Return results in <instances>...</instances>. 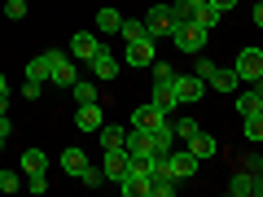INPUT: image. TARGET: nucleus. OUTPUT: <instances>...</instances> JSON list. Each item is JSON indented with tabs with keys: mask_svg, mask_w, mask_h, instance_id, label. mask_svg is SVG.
I'll return each instance as SVG.
<instances>
[{
	"mask_svg": "<svg viewBox=\"0 0 263 197\" xmlns=\"http://www.w3.org/2000/svg\"><path fill=\"white\" fill-rule=\"evenodd\" d=\"M97 136H101V149H123V141H127V131H123L119 123H101Z\"/></svg>",
	"mask_w": 263,
	"mask_h": 197,
	"instance_id": "nucleus-18",
	"label": "nucleus"
},
{
	"mask_svg": "<svg viewBox=\"0 0 263 197\" xmlns=\"http://www.w3.org/2000/svg\"><path fill=\"white\" fill-rule=\"evenodd\" d=\"M119 193H123V197H145V180L123 175V180H119Z\"/></svg>",
	"mask_w": 263,
	"mask_h": 197,
	"instance_id": "nucleus-27",
	"label": "nucleus"
},
{
	"mask_svg": "<svg viewBox=\"0 0 263 197\" xmlns=\"http://www.w3.org/2000/svg\"><path fill=\"white\" fill-rule=\"evenodd\" d=\"M9 136H13V123H9V114H0V141L9 145Z\"/></svg>",
	"mask_w": 263,
	"mask_h": 197,
	"instance_id": "nucleus-35",
	"label": "nucleus"
},
{
	"mask_svg": "<svg viewBox=\"0 0 263 197\" xmlns=\"http://www.w3.org/2000/svg\"><path fill=\"white\" fill-rule=\"evenodd\" d=\"M70 96H75V105L97 101V84H92V79H75V84H70Z\"/></svg>",
	"mask_w": 263,
	"mask_h": 197,
	"instance_id": "nucleus-23",
	"label": "nucleus"
},
{
	"mask_svg": "<svg viewBox=\"0 0 263 197\" xmlns=\"http://www.w3.org/2000/svg\"><path fill=\"white\" fill-rule=\"evenodd\" d=\"M189 18H193V22H197L202 31H215L224 13H219V9H211V5H197V9H189Z\"/></svg>",
	"mask_w": 263,
	"mask_h": 197,
	"instance_id": "nucleus-19",
	"label": "nucleus"
},
{
	"mask_svg": "<svg viewBox=\"0 0 263 197\" xmlns=\"http://www.w3.org/2000/svg\"><path fill=\"white\" fill-rule=\"evenodd\" d=\"M18 188H22L18 171H0V193H18Z\"/></svg>",
	"mask_w": 263,
	"mask_h": 197,
	"instance_id": "nucleus-29",
	"label": "nucleus"
},
{
	"mask_svg": "<svg viewBox=\"0 0 263 197\" xmlns=\"http://www.w3.org/2000/svg\"><path fill=\"white\" fill-rule=\"evenodd\" d=\"M206 88H215V92H237V88H241V79H237L233 70H219V66H215V70L206 75Z\"/></svg>",
	"mask_w": 263,
	"mask_h": 197,
	"instance_id": "nucleus-17",
	"label": "nucleus"
},
{
	"mask_svg": "<svg viewBox=\"0 0 263 197\" xmlns=\"http://www.w3.org/2000/svg\"><path fill=\"white\" fill-rule=\"evenodd\" d=\"M0 149H5V141H0Z\"/></svg>",
	"mask_w": 263,
	"mask_h": 197,
	"instance_id": "nucleus-39",
	"label": "nucleus"
},
{
	"mask_svg": "<svg viewBox=\"0 0 263 197\" xmlns=\"http://www.w3.org/2000/svg\"><path fill=\"white\" fill-rule=\"evenodd\" d=\"M119 35H123V40H127V44H132V40H141V35H149V31H145V22H141V18H123Z\"/></svg>",
	"mask_w": 263,
	"mask_h": 197,
	"instance_id": "nucleus-25",
	"label": "nucleus"
},
{
	"mask_svg": "<svg viewBox=\"0 0 263 197\" xmlns=\"http://www.w3.org/2000/svg\"><path fill=\"white\" fill-rule=\"evenodd\" d=\"M171 44H176L180 48V53H189V57H197V53H202V48H206V40H211V31H202V27H197V22L193 18H189V22H180V27H171Z\"/></svg>",
	"mask_w": 263,
	"mask_h": 197,
	"instance_id": "nucleus-1",
	"label": "nucleus"
},
{
	"mask_svg": "<svg viewBox=\"0 0 263 197\" xmlns=\"http://www.w3.org/2000/svg\"><path fill=\"white\" fill-rule=\"evenodd\" d=\"M127 66H154L158 62V44H154V35H141L127 44V57H123Z\"/></svg>",
	"mask_w": 263,
	"mask_h": 197,
	"instance_id": "nucleus-5",
	"label": "nucleus"
},
{
	"mask_svg": "<svg viewBox=\"0 0 263 197\" xmlns=\"http://www.w3.org/2000/svg\"><path fill=\"white\" fill-rule=\"evenodd\" d=\"M184 149L193 153L197 162H206L211 153H219V141H215V136H211V131H193V136H189V141H184Z\"/></svg>",
	"mask_w": 263,
	"mask_h": 197,
	"instance_id": "nucleus-11",
	"label": "nucleus"
},
{
	"mask_svg": "<svg viewBox=\"0 0 263 197\" xmlns=\"http://www.w3.org/2000/svg\"><path fill=\"white\" fill-rule=\"evenodd\" d=\"M241 131H246V141H250V145H259L263 141V114H246Z\"/></svg>",
	"mask_w": 263,
	"mask_h": 197,
	"instance_id": "nucleus-24",
	"label": "nucleus"
},
{
	"mask_svg": "<svg viewBox=\"0 0 263 197\" xmlns=\"http://www.w3.org/2000/svg\"><path fill=\"white\" fill-rule=\"evenodd\" d=\"M40 88H44L40 79H27V84H22V96H27V101H35V96H40Z\"/></svg>",
	"mask_w": 263,
	"mask_h": 197,
	"instance_id": "nucleus-34",
	"label": "nucleus"
},
{
	"mask_svg": "<svg viewBox=\"0 0 263 197\" xmlns=\"http://www.w3.org/2000/svg\"><path fill=\"white\" fill-rule=\"evenodd\" d=\"M0 92H9V84H5V70H0Z\"/></svg>",
	"mask_w": 263,
	"mask_h": 197,
	"instance_id": "nucleus-38",
	"label": "nucleus"
},
{
	"mask_svg": "<svg viewBox=\"0 0 263 197\" xmlns=\"http://www.w3.org/2000/svg\"><path fill=\"white\" fill-rule=\"evenodd\" d=\"M233 75H237V79H246V84H259V79H263V53H259L254 44L237 53V62H233Z\"/></svg>",
	"mask_w": 263,
	"mask_h": 197,
	"instance_id": "nucleus-3",
	"label": "nucleus"
},
{
	"mask_svg": "<svg viewBox=\"0 0 263 197\" xmlns=\"http://www.w3.org/2000/svg\"><path fill=\"white\" fill-rule=\"evenodd\" d=\"M119 27H123V13H119V9H97V31L119 35Z\"/></svg>",
	"mask_w": 263,
	"mask_h": 197,
	"instance_id": "nucleus-21",
	"label": "nucleus"
},
{
	"mask_svg": "<svg viewBox=\"0 0 263 197\" xmlns=\"http://www.w3.org/2000/svg\"><path fill=\"white\" fill-rule=\"evenodd\" d=\"M167 167H171V175L184 184V180H193V175H197V167H202V162H197L189 149H171V153H167Z\"/></svg>",
	"mask_w": 263,
	"mask_h": 197,
	"instance_id": "nucleus-6",
	"label": "nucleus"
},
{
	"mask_svg": "<svg viewBox=\"0 0 263 197\" xmlns=\"http://www.w3.org/2000/svg\"><path fill=\"white\" fill-rule=\"evenodd\" d=\"M27 79H40V84H44L48 79V57H31L27 62Z\"/></svg>",
	"mask_w": 263,
	"mask_h": 197,
	"instance_id": "nucleus-26",
	"label": "nucleus"
},
{
	"mask_svg": "<svg viewBox=\"0 0 263 197\" xmlns=\"http://www.w3.org/2000/svg\"><path fill=\"white\" fill-rule=\"evenodd\" d=\"M79 184H84V188H101V184H105L101 167H84V171H79Z\"/></svg>",
	"mask_w": 263,
	"mask_h": 197,
	"instance_id": "nucleus-28",
	"label": "nucleus"
},
{
	"mask_svg": "<svg viewBox=\"0 0 263 197\" xmlns=\"http://www.w3.org/2000/svg\"><path fill=\"white\" fill-rule=\"evenodd\" d=\"M101 175L110 180V184H119V180L127 175V149H105V158H101Z\"/></svg>",
	"mask_w": 263,
	"mask_h": 197,
	"instance_id": "nucleus-9",
	"label": "nucleus"
},
{
	"mask_svg": "<svg viewBox=\"0 0 263 197\" xmlns=\"http://www.w3.org/2000/svg\"><path fill=\"white\" fill-rule=\"evenodd\" d=\"M171 92H176L180 105H197L202 96H206V79H197V75H176V79H171Z\"/></svg>",
	"mask_w": 263,
	"mask_h": 197,
	"instance_id": "nucleus-4",
	"label": "nucleus"
},
{
	"mask_svg": "<svg viewBox=\"0 0 263 197\" xmlns=\"http://www.w3.org/2000/svg\"><path fill=\"white\" fill-rule=\"evenodd\" d=\"M184 5H189V9H197V5H206V0H184Z\"/></svg>",
	"mask_w": 263,
	"mask_h": 197,
	"instance_id": "nucleus-37",
	"label": "nucleus"
},
{
	"mask_svg": "<svg viewBox=\"0 0 263 197\" xmlns=\"http://www.w3.org/2000/svg\"><path fill=\"white\" fill-rule=\"evenodd\" d=\"M101 123H105V114H101V105H97V101L75 105V127H79V131H97Z\"/></svg>",
	"mask_w": 263,
	"mask_h": 197,
	"instance_id": "nucleus-12",
	"label": "nucleus"
},
{
	"mask_svg": "<svg viewBox=\"0 0 263 197\" xmlns=\"http://www.w3.org/2000/svg\"><path fill=\"white\" fill-rule=\"evenodd\" d=\"M180 22H189V5H184V0L171 5V27H180Z\"/></svg>",
	"mask_w": 263,
	"mask_h": 197,
	"instance_id": "nucleus-33",
	"label": "nucleus"
},
{
	"mask_svg": "<svg viewBox=\"0 0 263 197\" xmlns=\"http://www.w3.org/2000/svg\"><path fill=\"white\" fill-rule=\"evenodd\" d=\"M88 66H92V79H114V75H119V57H114L105 44L88 57Z\"/></svg>",
	"mask_w": 263,
	"mask_h": 197,
	"instance_id": "nucleus-8",
	"label": "nucleus"
},
{
	"mask_svg": "<svg viewBox=\"0 0 263 197\" xmlns=\"http://www.w3.org/2000/svg\"><path fill=\"white\" fill-rule=\"evenodd\" d=\"M97 48H101V40H97L92 31H75V35H70V48H66V53H70V57H79V62H88V57H92Z\"/></svg>",
	"mask_w": 263,
	"mask_h": 197,
	"instance_id": "nucleus-13",
	"label": "nucleus"
},
{
	"mask_svg": "<svg viewBox=\"0 0 263 197\" xmlns=\"http://www.w3.org/2000/svg\"><path fill=\"white\" fill-rule=\"evenodd\" d=\"M48 84H57V88H70L79 79V70H75V57L70 53H62V48H48Z\"/></svg>",
	"mask_w": 263,
	"mask_h": 197,
	"instance_id": "nucleus-2",
	"label": "nucleus"
},
{
	"mask_svg": "<svg viewBox=\"0 0 263 197\" xmlns=\"http://www.w3.org/2000/svg\"><path fill=\"white\" fill-rule=\"evenodd\" d=\"M141 22H145V31H149L154 40H167L171 35V5H154Z\"/></svg>",
	"mask_w": 263,
	"mask_h": 197,
	"instance_id": "nucleus-7",
	"label": "nucleus"
},
{
	"mask_svg": "<svg viewBox=\"0 0 263 197\" xmlns=\"http://www.w3.org/2000/svg\"><path fill=\"white\" fill-rule=\"evenodd\" d=\"M171 79H176V70L167 62H154V84H171Z\"/></svg>",
	"mask_w": 263,
	"mask_h": 197,
	"instance_id": "nucleus-32",
	"label": "nucleus"
},
{
	"mask_svg": "<svg viewBox=\"0 0 263 197\" xmlns=\"http://www.w3.org/2000/svg\"><path fill=\"white\" fill-rule=\"evenodd\" d=\"M22 188H31V193H44V188H48V171H40V175H27V180H22Z\"/></svg>",
	"mask_w": 263,
	"mask_h": 197,
	"instance_id": "nucleus-30",
	"label": "nucleus"
},
{
	"mask_svg": "<svg viewBox=\"0 0 263 197\" xmlns=\"http://www.w3.org/2000/svg\"><path fill=\"white\" fill-rule=\"evenodd\" d=\"M237 114H263V88H237Z\"/></svg>",
	"mask_w": 263,
	"mask_h": 197,
	"instance_id": "nucleus-14",
	"label": "nucleus"
},
{
	"mask_svg": "<svg viewBox=\"0 0 263 197\" xmlns=\"http://www.w3.org/2000/svg\"><path fill=\"white\" fill-rule=\"evenodd\" d=\"M228 193H233V197H259L263 193V180L254 175V171H237V175L228 180Z\"/></svg>",
	"mask_w": 263,
	"mask_h": 197,
	"instance_id": "nucleus-10",
	"label": "nucleus"
},
{
	"mask_svg": "<svg viewBox=\"0 0 263 197\" xmlns=\"http://www.w3.org/2000/svg\"><path fill=\"white\" fill-rule=\"evenodd\" d=\"M158 123H167V114H162L154 101H149V105H141V110H132V127H145V131H154Z\"/></svg>",
	"mask_w": 263,
	"mask_h": 197,
	"instance_id": "nucleus-15",
	"label": "nucleus"
},
{
	"mask_svg": "<svg viewBox=\"0 0 263 197\" xmlns=\"http://www.w3.org/2000/svg\"><path fill=\"white\" fill-rule=\"evenodd\" d=\"M211 9H219V13H228V9H237V0H206Z\"/></svg>",
	"mask_w": 263,
	"mask_h": 197,
	"instance_id": "nucleus-36",
	"label": "nucleus"
},
{
	"mask_svg": "<svg viewBox=\"0 0 263 197\" xmlns=\"http://www.w3.org/2000/svg\"><path fill=\"white\" fill-rule=\"evenodd\" d=\"M84 167H88V153L84 149H66L62 153V171H66V175H79Z\"/></svg>",
	"mask_w": 263,
	"mask_h": 197,
	"instance_id": "nucleus-22",
	"label": "nucleus"
},
{
	"mask_svg": "<svg viewBox=\"0 0 263 197\" xmlns=\"http://www.w3.org/2000/svg\"><path fill=\"white\" fill-rule=\"evenodd\" d=\"M5 18H9V22L27 18V0H9V5H5Z\"/></svg>",
	"mask_w": 263,
	"mask_h": 197,
	"instance_id": "nucleus-31",
	"label": "nucleus"
},
{
	"mask_svg": "<svg viewBox=\"0 0 263 197\" xmlns=\"http://www.w3.org/2000/svg\"><path fill=\"white\" fill-rule=\"evenodd\" d=\"M40 171H48L44 149H22V175H40Z\"/></svg>",
	"mask_w": 263,
	"mask_h": 197,
	"instance_id": "nucleus-20",
	"label": "nucleus"
},
{
	"mask_svg": "<svg viewBox=\"0 0 263 197\" xmlns=\"http://www.w3.org/2000/svg\"><path fill=\"white\" fill-rule=\"evenodd\" d=\"M149 101L158 105V110L167 114V119H171V114H180V110H184V105L176 101V92H171V84H154V96H149Z\"/></svg>",
	"mask_w": 263,
	"mask_h": 197,
	"instance_id": "nucleus-16",
	"label": "nucleus"
}]
</instances>
